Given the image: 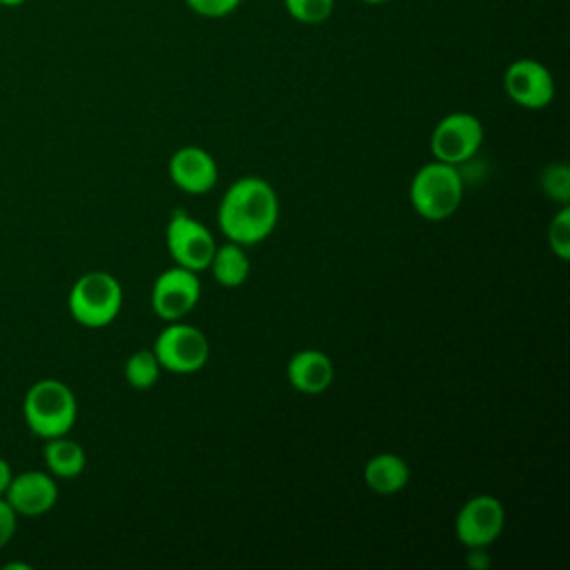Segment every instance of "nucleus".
<instances>
[{
	"instance_id": "13",
	"label": "nucleus",
	"mask_w": 570,
	"mask_h": 570,
	"mask_svg": "<svg viewBox=\"0 0 570 570\" xmlns=\"http://www.w3.org/2000/svg\"><path fill=\"white\" fill-rule=\"evenodd\" d=\"M285 374L296 392L314 396L332 385L334 365L321 350H301L289 356Z\"/></svg>"
},
{
	"instance_id": "18",
	"label": "nucleus",
	"mask_w": 570,
	"mask_h": 570,
	"mask_svg": "<svg viewBox=\"0 0 570 570\" xmlns=\"http://www.w3.org/2000/svg\"><path fill=\"white\" fill-rule=\"evenodd\" d=\"M541 189L543 194L559 203V205H568L570 203V169L566 163H550L548 167H543L541 171Z\"/></svg>"
},
{
	"instance_id": "14",
	"label": "nucleus",
	"mask_w": 570,
	"mask_h": 570,
	"mask_svg": "<svg viewBox=\"0 0 570 570\" xmlns=\"http://www.w3.org/2000/svg\"><path fill=\"white\" fill-rule=\"evenodd\" d=\"M363 479H365V485L372 492H376V494H394V492H399V490H403L407 485V481H410V465L399 454L381 452V454L372 456L365 463Z\"/></svg>"
},
{
	"instance_id": "21",
	"label": "nucleus",
	"mask_w": 570,
	"mask_h": 570,
	"mask_svg": "<svg viewBox=\"0 0 570 570\" xmlns=\"http://www.w3.org/2000/svg\"><path fill=\"white\" fill-rule=\"evenodd\" d=\"M187 7L203 18H223L236 11L240 0H185Z\"/></svg>"
},
{
	"instance_id": "24",
	"label": "nucleus",
	"mask_w": 570,
	"mask_h": 570,
	"mask_svg": "<svg viewBox=\"0 0 570 570\" xmlns=\"http://www.w3.org/2000/svg\"><path fill=\"white\" fill-rule=\"evenodd\" d=\"M11 479H13V470H11L9 461L0 456V497H4V492H7L9 483H11Z\"/></svg>"
},
{
	"instance_id": "3",
	"label": "nucleus",
	"mask_w": 570,
	"mask_h": 570,
	"mask_svg": "<svg viewBox=\"0 0 570 570\" xmlns=\"http://www.w3.org/2000/svg\"><path fill=\"white\" fill-rule=\"evenodd\" d=\"M463 200V178L456 165L425 163L410 183V203L425 220L450 218Z\"/></svg>"
},
{
	"instance_id": "19",
	"label": "nucleus",
	"mask_w": 570,
	"mask_h": 570,
	"mask_svg": "<svg viewBox=\"0 0 570 570\" xmlns=\"http://www.w3.org/2000/svg\"><path fill=\"white\" fill-rule=\"evenodd\" d=\"M285 11L303 24H321L334 11V0H283Z\"/></svg>"
},
{
	"instance_id": "17",
	"label": "nucleus",
	"mask_w": 570,
	"mask_h": 570,
	"mask_svg": "<svg viewBox=\"0 0 570 570\" xmlns=\"http://www.w3.org/2000/svg\"><path fill=\"white\" fill-rule=\"evenodd\" d=\"M160 363L151 350H138L125 361V381L136 390H149L160 376Z\"/></svg>"
},
{
	"instance_id": "11",
	"label": "nucleus",
	"mask_w": 570,
	"mask_h": 570,
	"mask_svg": "<svg viewBox=\"0 0 570 570\" xmlns=\"http://www.w3.org/2000/svg\"><path fill=\"white\" fill-rule=\"evenodd\" d=\"M7 503L16 514L22 517H40L49 512L58 501V483L51 474L40 470H29L13 474L7 492Z\"/></svg>"
},
{
	"instance_id": "15",
	"label": "nucleus",
	"mask_w": 570,
	"mask_h": 570,
	"mask_svg": "<svg viewBox=\"0 0 570 570\" xmlns=\"http://www.w3.org/2000/svg\"><path fill=\"white\" fill-rule=\"evenodd\" d=\"M42 456L47 463V470L58 479H73L78 476L87 465V454L78 441L62 436L47 439L42 448Z\"/></svg>"
},
{
	"instance_id": "16",
	"label": "nucleus",
	"mask_w": 570,
	"mask_h": 570,
	"mask_svg": "<svg viewBox=\"0 0 570 570\" xmlns=\"http://www.w3.org/2000/svg\"><path fill=\"white\" fill-rule=\"evenodd\" d=\"M209 269L218 285L240 287L249 276V256L243 245L229 240L223 247H216Z\"/></svg>"
},
{
	"instance_id": "26",
	"label": "nucleus",
	"mask_w": 570,
	"mask_h": 570,
	"mask_svg": "<svg viewBox=\"0 0 570 570\" xmlns=\"http://www.w3.org/2000/svg\"><path fill=\"white\" fill-rule=\"evenodd\" d=\"M363 2H367V4H383V2H387V0H363Z\"/></svg>"
},
{
	"instance_id": "9",
	"label": "nucleus",
	"mask_w": 570,
	"mask_h": 570,
	"mask_svg": "<svg viewBox=\"0 0 570 570\" xmlns=\"http://www.w3.org/2000/svg\"><path fill=\"white\" fill-rule=\"evenodd\" d=\"M198 272H191L180 265L165 269L151 287V309L163 321H180L198 305Z\"/></svg>"
},
{
	"instance_id": "22",
	"label": "nucleus",
	"mask_w": 570,
	"mask_h": 570,
	"mask_svg": "<svg viewBox=\"0 0 570 570\" xmlns=\"http://www.w3.org/2000/svg\"><path fill=\"white\" fill-rule=\"evenodd\" d=\"M16 523H18V514L7 503V499L0 497V548H4L11 541L16 532Z\"/></svg>"
},
{
	"instance_id": "12",
	"label": "nucleus",
	"mask_w": 570,
	"mask_h": 570,
	"mask_svg": "<svg viewBox=\"0 0 570 570\" xmlns=\"http://www.w3.org/2000/svg\"><path fill=\"white\" fill-rule=\"evenodd\" d=\"M171 183L187 194H207L218 180V165L214 156L196 145H185L169 158Z\"/></svg>"
},
{
	"instance_id": "7",
	"label": "nucleus",
	"mask_w": 570,
	"mask_h": 570,
	"mask_svg": "<svg viewBox=\"0 0 570 570\" xmlns=\"http://www.w3.org/2000/svg\"><path fill=\"white\" fill-rule=\"evenodd\" d=\"M483 142V125L468 111H452L443 116L430 138L434 160L448 165H461L470 160Z\"/></svg>"
},
{
	"instance_id": "4",
	"label": "nucleus",
	"mask_w": 570,
	"mask_h": 570,
	"mask_svg": "<svg viewBox=\"0 0 570 570\" xmlns=\"http://www.w3.org/2000/svg\"><path fill=\"white\" fill-rule=\"evenodd\" d=\"M122 307V287L109 272L82 274L69 292V314L73 321L89 330L107 327L116 321Z\"/></svg>"
},
{
	"instance_id": "20",
	"label": "nucleus",
	"mask_w": 570,
	"mask_h": 570,
	"mask_svg": "<svg viewBox=\"0 0 570 570\" xmlns=\"http://www.w3.org/2000/svg\"><path fill=\"white\" fill-rule=\"evenodd\" d=\"M548 245L552 254L561 261L570 258V207L561 205V209L552 216L548 225Z\"/></svg>"
},
{
	"instance_id": "5",
	"label": "nucleus",
	"mask_w": 570,
	"mask_h": 570,
	"mask_svg": "<svg viewBox=\"0 0 570 570\" xmlns=\"http://www.w3.org/2000/svg\"><path fill=\"white\" fill-rule=\"evenodd\" d=\"M151 352L163 370L174 374H191L207 363L209 341L198 327L169 321V325L156 336Z\"/></svg>"
},
{
	"instance_id": "6",
	"label": "nucleus",
	"mask_w": 570,
	"mask_h": 570,
	"mask_svg": "<svg viewBox=\"0 0 570 570\" xmlns=\"http://www.w3.org/2000/svg\"><path fill=\"white\" fill-rule=\"evenodd\" d=\"M165 240L174 263L191 272L207 269L216 252V240L212 232L185 209H176L171 214L165 229Z\"/></svg>"
},
{
	"instance_id": "10",
	"label": "nucleus",
	"mask_w": 570,
	"mask_h": 570,
	"mask_svg": "<svg viewBox=\"0 0 570 570\" xmlns=\"http://www.w3.org/2000/svg\"><path fill=\"white\" fill-rule=\"evenodd\" d=\"M503 87L512 102L525 109H543L554 98V78L550 69L534 58H519L508 65Z\"/></svg>"
},
{
	"instance_id": "8",
	"label": "nucleus",
	"mask_w": 570,
	"mask_h": 570,
	"mask_svg": "<svg viewBox=\"0 0 570 570\" xmlns=\"http://www.w3.org/2000/svg\"><path fill=\"white\" fill-rule=\"evenodd\" d=\"M503 525V503L492 494H476L456 512L454 534L465 548H488L501 537Z\"/></svg>"
},
{
	"instance_id": "25",
	"label": "nucleus",
	"mask_w": 570,
	"mask_h": 570,
	"mask_svg": "<svg viewBox=\"0 0 570 570\" xmlns=\"http://www.w3.org/2000/svg\"><path fill=\"white\" fill-rule=\"evenodd\" d=\"M22 2H27V0H0L2 7H20Z\"/></svg>"
},
{
	"instance_id": "23",
	"label": "nucleus",
	"mask_w": 570,
	"mask_h": 570,
	"mask_svg": "<svg viewBox=\"0 0 570 570\" xmlns=\"http://www.w3.org/2000/svg\"><path fill=\"white\" fill-rule=\"evenodd\" d=\"M468 566L472 570H485L490 566V559L485 554V548H468Z\"/></svg>"
},
{
	"instance_id": "1",
	"label": "nucleus",
	"mask_w": 570,
	"mask_h": 570,
	"mask_svg": "<svg viewBox=\"0 0 570 570\" xmlns=\"http://www.w3.org/2000/svg\"><path fill=\"white\" fill-rule=\"evenodd\" d=\"M278 223V196L261 176L234 180L218 205V227L227 240L256 245L265 240Z\"/></svg>"
},
{
	"instance_id": "2",
	"label": "nucleus",
	"mask_w": 570,
	"mask_h": 570,
	"mask_svg": "<svg viewBox=\"0 0 570 570\" xmlns=\"http://www.w3.org/2000/svg\"><path fill=\"white\" fill-rule=\"evenodd\" d=\"M27 428L40 439L67 434L78 416V403L71 387L58 379L36 381L22 401Z\"/></svg>"
}]
</instances>
